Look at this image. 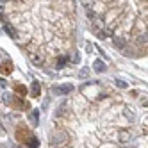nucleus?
<instances>
[{"label": "nucleus", "instance_id": "9", "mask_svg": "<svg viewBox=\"0 0 148 148\" xmlns=\"http://www.w3.org/2000/svg\"><path fill=\"white\" fill-rule=\"evenodd\" d=\"M27 146H29V148H38V146H39V143H38L36 137H30V141L27 139Z\"/></svg>", "mask_w": 148, "mask_h": 148}, {"label": "nucleus", "instance_id": "8", "mask_svg": "<svg viewBox=\"0 0 148 148\" xmlns=\"http://www.w3.org/2000/svg\"><path fill=\"white\" fill-rule=\"evenodd\" d=\"M30 61H32L36 66H41V64H43V62H45V61L41 59V57H39L38 54H32V56H30Z\"/></svg>", "mask_w": 148, "mask_h": 148}, {"label": "nucleus", "instance_id": "4", "mask_svg": "<svg viewBox=\"0 0 148 148\" xmlns=\"http://www.w3.org/2000/svg\"><path fill=\"white\" fill-rule=\"evenodd\" d=\"M39 93H41V86H39L38 80H34L32 86H30V95H32V97H39Z\"/></svg>", "mask_w": 148, "mask_h": 148}, {"label": "nucleus", "instance_id": "15", "mask_svg": "<svg viewBox=\"0 0 148 148\" xmlns=\"http://www.w3.org/2000/svg\"><path fill=\"white\" fill-rule=\"evenodd\" d=\"M79 77H80V79H84V77H89V70H88V68H84V70H80V73H79Z\"/></svg>", "mask_w": 148, "mask_h": 148}, {"label": "nucleus", "instance_id": "10", "mask_svg": "<svg viewBox=\"0 0 148 148\" xmlns=\"http://www.w3.org/2000/svg\"><path fill=\"white\" fill-rule=\"evenodd\" d=\"M0 70H2V73H5V75H7V73H11V62H9V61H7V62H4Z\"/></svg>", "mask_w": 148, "mask_h": 148}, {"label": "nucleus", "instance_id": "19", "mask_svg": "<svg viewBox=\"0 0 148 148\" xmlns=\"http://www.w3.org/2000/svg\"><path fill=\"white\" fill-rule=\"evenodd\" d=\"M2 14H4V5L0 4V16H2Z\"/></svg>", "mask_w": 148, "mask_h": 148}, {"label": "nucleus", "instance_id": "12", "mask_svg": "<svg viewBox=\"0 0 148 148\" xmlns=\"http://www.w3.org/2000/svg\"><path fill=\"white\" fill-rule=\"evenodd\" d=\"M116 86H118L120 89H127V88H129V84H127L125 80H120V79H116Z\"/></svg>", "mask_w": 148, "mask_h": 148}, {"label": "nucleus", "instance_id": "13", "mask_svg": "<svg viewBox=\"0 0 148 148\" xmlns=\"http://www.w3.org/2000/svg\"><path fill=\"white\" fill-rule=\"evenodd\" d=\"M4 29H5V32L11 36V38H16V30H13V27H11V25H5Z\"/></svg>", "mask_w": 148, "mask_h": 148}, {"label": "nucleus", "instance_id": "16", "mask_svg": "<svg viewBox=\"0 0 148 148\" xmlns=\"http://www.w3.org/2000/svg\"><path fill=\"white\" fill-rule=\"evenodd\" d=\"M2 100H4L5 103H9V102H11V93H4V97H2Z\"/></svg>", "mask_w": 148, "mask_h": 148}, {"label": "nucleus", "instance_id": "3", "mask_svg": "<svg viewBox=\"0 0 148 148\" xmlns=\"http://www.w3.org/2000/svg\"><path fill=\"white\" fill-rule=\"evenodd\" d=\"M29 118H30V123H32V127H38V123H39V111H38V109L30 111Z\"/></svg>", "mask_w": 148, "mask_h": 148}, {"label": "nucleus", "instance_id": "1", "mask_svg": "<svg viewBox=\"0 0 148 148\" xmlns=\"http://www.w3.org/2000/svg\"><path fill=\"white\" fill-rule=\"evenodd\" d=\"M71 91H73L71 84H62V86H56L54 89H52V93H54V95H68Z\"/></svg>", "mask_w": 148, "mask_h": 148}, {"label": "nucleus", "instance_id": "5", "mask_svg": "<svg viewBox=\"0 0 148 148\" xmlns=\"http://www.w3.org/2000/svg\"><path fill=\"white\" fill-rule=\"evenodd\" d=\"M93 70H95V71H98V73H100V71H105V62L100 61V59H97V61L93 62Z\"/></svg>", "mask_w": 148, "mask_h": 148}, {"label": "nucleus", "instance_id": "2", "mask_svg": "<svg viewBox=\"0 0 148 148\" xmlns=\"http://www.w3.org/2000/svg\"><path fill=\"white\" fill-rule=\"evenodd\" d=\"M118 139H120V143H129L132 139V134L129 130H120L118 132Z\"/></svg>", "mask_w": 148, "mask_h": 148}, {"label": "nucleus", "instance_id": "6", "mask_svg": "<svg viewBox=\"0 0 148 148\" xmlns=\"http://www.w3.org/2000/svg\"><path fill=\"white\" fill-rule=\"evenodd\" d=\"M112 47H114V48H120V50L125 48V39H123V38H114V39H112Z\"/></svg>", "mask_w": 148, "mask_h": 148}, {"label": "nucleus", "instance_id": "14", "mask_svg": "<svg viewBox=\"0 0 148 148\" xmlns=\"http://www.w3.org/2000/svg\"><path fill=\"white\" fill-rule=\"evenodd\" d=\"M82 5L88 9V11H93V2L91 0H82Z\"/></svg>", "mask_w": 148, "mask_h": 148}, {"label": "nucleus", "instance_id": "7", "mask_svg": "<svg viewBox=\"0 0 148 148\" xmlns=\"http://www.w3.org/2000/svg\"><path fill=\"white\" fill-rule=\"evenodd\" d=\"M123 114H125V118H129V121H134V120H136L134 111H132L130 107H125V109H123Z\"/></svg>", "mask_w": 148, "mask_h": 148}, {"label": "nucleus", "instance_id": "17", "mask_svg": "<svg viewBox=\"0 0 148 148\" xmlns=\"http://www.w3.org/2000/svg\"><path fill=\"white\" fill-rule=\"evenodd\" d=\"M16 91H18L20 95H25V93H27V89H25L23 86H18V88H16Z\"/></svg>", "mask_w": 148, "mask_h": 148}, {"label": "nucleus", "instance_id": "18", "mask_svg": "<svg viewBox=\"0 0 148 148\" xmlns=\"http://www.w3.org/2000/svg\"><path fill=\"white\" fill-rule=\"evenodd\" d=\"M5 86H7V82H5L4 79H0V89H4Z\"/></svg>", "mask_w": 148, "mask_h": 148}, {"label": "nucleus", "instance_id": "20", "mask_svg": "<svg viewBox=\"0 0 148 148\" xmlns=\"http://www.w3.org/2000/svg\"><path fill=\"white\" fill-rule=\"evenodd\" d=\"M4 2H5V0H0V4H4Z\"/></svg>", "mask_w": 148, "mask_h": 148}, {"label": "nucleus", "instance_id": "11", "mask_svg": "<svg viewBox=\"0 0 148 148\" xmlns=\"http://www.w3.org/2000/svg\"><path fill=\"white\" fill-rule=\"evenodd\" d=\"M66 62H68V57H66V56H61V57L57 59V68H62Z\"/></svg>", "mask_w": 148, "mask_h": 148}]
</instances>
